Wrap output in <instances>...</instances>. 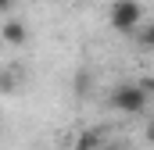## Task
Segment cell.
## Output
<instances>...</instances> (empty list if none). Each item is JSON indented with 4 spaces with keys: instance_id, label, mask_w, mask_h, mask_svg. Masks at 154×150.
Masks as SVG:
<instances>
[{
    "instance_id": "6da1fadb",
    "label": "cell",
    "mask_w": 154,
    "mask_h": 150,
    "mask_svg": "<svg viewBox=\"0 0 154 150\" xmlns=\"http://www.w3.org/2000/svg\"><path fill=\"white\" fill-rule=\"evenodd\" d=\"M108 104L115 111H122V114H143L147 104H151V93L140 82H118L111 89V97H108Z\"/></svg>"
},
{
    "instance_id": "7a4b0ae2",
    "label": "cell",
    "mask_w": 154,
    "mask_h": 150,
    "mask_svg": "<svg viewBox=\"0 0 154 150\" xmlns=\"http://www.w3.org/2000/svg\"><path fill=\"white\" fill-rule=\"evenodd\" d=\"M108 25L122 36H133L143 25V4L140 0H115L111 11H108Z\"/></svg>"
},
{
    "instance_id": "5b68a950",
    "label": "cell",
    "mask_w": 154,
    "mask_h": 150,
    "mask_svg": "<svg viewBox=\"0 0 154 150\" xmlns=\"http://www.w3.org/2000/svg\"><path fill=\"white\" fill-rule=\"evenodd\" d=\"M18 72H11V68H4L0 72V93H14L18 89V79H14Z\"/></svg>"
},
{
    "instance_id": "8992f818",
    "label": "cell",
    "mask_w": 154,
    "mask_h": 150,
    "mask_svg": "<svg viewBox=\"0 0 154 150\" xmlns=\"http://www.w3.org/2000/svg\"><path fill=\"white\" fill-rule=\"evenodd\" d=\"M151 43H154V25L143 22L140 25V50H151Z\"/></svg>"
},
{
    "instance_id": "277c9868",
    "label": "cell",
    "mask_w": 154,
    "mask_h": 150,
    "mask_svg": "<svg viewBox=\"0 0 154 150\" xmlns=\"http://www.w3.org/2000/svg\"><path fill=\"white\" fill-rule=\"evenodd\" d=\"M104 147V129H86L75 140V150H100Z\"/></svg>"
},
{
    "instance_id": "3957f363",
    "label": "cell",
    "mask_w": 154,
    "mask_h": 150,
    "mask_svg": "<svg viewBox=\"0 0 154 150\" xmlns=\"http://www.w3.org/2000/svg\"><path fill=\"white\" fill-rule=\"evenodd\" d=\"M0 36L7 39L11 46H22V43L29 39V29H25V25H22L18 18H7V22H4V29H0Z\"/></svg>"
},
{
    "instance_id": "52a82bcc",
    "label": "cell",
    "mask_w": 154,
    "mask_h": 150,
    "mask_svg": "<svg viewBox=\"0 0 154 150\" xmlns=\"http://www.w3.org/2000/svg\"><path fill=\"white\" fill-rule=\"evenodd\" d=\"M14 7V0H0V11H11Z\"/></svg>"
}]
</instances>
